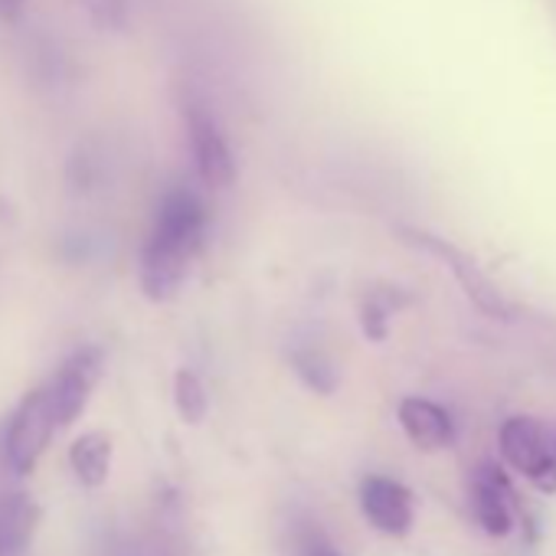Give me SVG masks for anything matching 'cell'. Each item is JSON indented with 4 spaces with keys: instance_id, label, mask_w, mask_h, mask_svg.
I'll list each match as a JSON object with an SVG mask.
<instances>
[{
    "instance_id": "cell-1",
    "label": "cell",
    "mask_w": 556,
    "mask_h": 556,
    "mask_svg": "<svg viewBox=\"0 0 556 556\" xmlns=\"http://www.w3.org/2000/svg\"><path fill=\"white\" fill-rule=\"evenodd\" d=\"M203 229L206 210L197 193L170 190L161 200L154 229L141 252V289L151 302H167L180 289L193 255L200 252Z\"/></svg>"
},
{
    "instance_id": "cell-2",
    "label": "cell",
    "mask_w": 556,
    "mask_h": 556,
    "mask_svg": "<svg viewBox=\"0 0 556 556\" xmlns=\"http://www.w3.org/2000/svg\"><path fill=\"white\" fill-rule=\"evenodd\" d=\"M400 236H403L406 245H416V249L435 255L439 262H445V268L455 275V282L462 286V292L468 295V302H471L481 315L497 318V321H510V318L517 315V308L507 302V295L491 282L488 271H484L468 252H462V249L452 245L448 239H442V236H435V232H426V229H419V226H400Z\"/></svg>"
},
{
    "instance_id": "cell-3",
    "label": "cell",
    "mask_w": 556,
    "mask_h": 556,
    "mask_svg": "<svg viewBox=\"0 0 556 556\" xmlns=\"http://www.w3.org/2000/svg\"><path fill=\"white\" fill-rule=\"evenodd\" d=\"M497 448L507 468L523 475L536 491L556 494V448L540 419L510 416L497 432Z\"/></svg>"
},
{
    "instance_id": "cell-4",
    "label": "cell",
    "mask_w": 556,
    "mask_h": 556,
    "mask_svg": "<svg viewBox=\"0 0 556 556\" xmlns=\"http://www.w3.org/2000/svg\"><path fill=\"white\" fill-rule=\"evenodd\" d=\"M56 413H53V400H50V390H34L21 409L14 413L11 419V429H8V465L17 471V475H30L40 462V455L47 452L53 432H56Z\"/></svg>"
},
{
    "instance_id": "cell-5",
    "label": "cell",
    "mask_w": 556,
    "mask_h": 556,
    "mask_svg": "<svg viewBox=\"0 0 556 556\" xmlns=\"http://www.w3.org/2000/svg\"><path fill=\"white\" fill-rule=\"evenodd\" d=\"M184 122H187V135H190V148H193V164L197 174L206 187H229L236 180V161L232 151L216 125V118L210 115V109L200 99H187L184 102Z\"/></svg>"
},
{
    "instance_id": "cell-6",
    "label": "cell",
    "mask_w": 556,
    "mask_h": 556,
    "mask_svg": "<svg viewBox=\"0 0 556 556\" xmlns=\"http://www.w3.org/2000/svg\"><path fill=\"white\" fill-rule=\"evenodd\" d=\"M471 507L475 520L481 523L484 533L491 536H510L517 527V501L510 478L504 475L501 465L484 462L471 475Z\"/></svg>"
},
{
    "instance_id": "cell-7",
    "label": "cell",
    "mask_w": 556,
    "mask_h": 556,
    "mask_svg": "<svg viewBox=\"0 0 556 556\" xmlns=\"http://www.w3.org/2000/svg\"><path fill=\"white\" fill-rule=\"evenodd\" d=\"M99 377H102V351H96V348H83L63 364L56 380L47 387L50 400H53L56 426H73L83 416Z\"/></svg>"
},
{
    "instance_id": "cell-8",
    "label": "cell",
    "mask_w": 556,
    "mask_h": 556,
    "mask_svg": "<svg viewBox=\"0 0 556 556\" xmlns=\"http://www.w3.org/2000/svg\"><path fill=\"white\" fill-rule=\"evenodd\" d=\"M364 517L387 536H406L413 530V491L387 475H370L361 484Z\"/></svg>"
},
{
    "instance_id": "cell-9",
    "label": "cell",
    "mask_w": 556,
    "mask_h": 556,
    "mask_svg": "<svg viewBox=\"0 0 556 556\" xmlns=\"http://www.w3.org/2000/svg\"><path fill=\"white\" fill-rule=\"evenodd\" d=\"M400 426L406 439L422 452H442L455 442L452 416L439 403L422 400V396H406L400 403Z\"/></svg>"
},
{
    "instance_id": "cell-10",
    "label": "cell",
    "mask_w": 556,
    "mask_h": 556,
    "mask_svg": "<svg viewBox=\"0 0 556 556\" xmlns=\"http://www.w3.org/2000/svg\"><path fill=\"white\" fill-rule=\"evenodd\" d=\"M40 523V504L27 494L0 497V556L21 553Z\"/></svg>"
},
{
    "instance_id": "cell-11",
    "label": "cell",
    "mask_w": 556,
    "mask_h": 556,
    "mask_svg": "<svg viewBox=\"0 0 556 556\" xmlns=\"http://www.w3.org/2000/svg\"><path fill=\"white\" fill-rule=\"evenodd\" d=\"M70 465L86 488H102L112 468V439L105 432H86L70 445Z\"/></svg>"
},
{
    "instance_id": "cell-12",
    "label": "cell",
    "mask_w": 556,
    "mask_h": 556,
    "mask_svg": "<svg viewBox=\"0 0 556 556\" xmlns=\"http://www.w3.org/2000/svg\"><path fill=\"white\" fill-rule=\"evenodd\" d=\"M174 406H177V416L187 422V426H200L210 413V396H206V387L203 380L193 374V370H177L174 374Z\"/></svg>"
},
{
    "instance_id": "cell-13",
    "label": "cell",
    "mask_w": 556,
    "mask_h": 556,
    "mask_svg": "<svg viewBox=\"0 0 556 556\" xmlns=\"http://www.w3.org/2000/svg\"><path fill=\"white\" fill-rule=\"evenodd\" d=\"M292 367H295V374L302 377V383L308 390H315L321 396L338 390V370H334V364L321 351H295L292 354Z\"/></svg>"
},
{
    "instance_id": "cell-14",
    "label": "cell",
    "mask_w": 556,
    "mask_h": 556,
    "mask_svg": "<svg viewBox=\"0 0 556 556\" xmlns=\"http://www.w3.org/2000/svg\"><path fill=\"white\" fill-rule=\"evenodd\" d=\"M409 299L406 295H393V289L387 292H370L364 308H361V325H364V334L370 341H387V321H390V312L406 305Z\"/></svg>"
},
{
    "instance_id": "cell-15",
    "label": "cell",
    "mask_w": 556,
    "mask_h": 556,
    "mask_svg": "<svg viewBox=\"0 0 556 556\" xmlns=\"http://www.w3.org/2000/svg\"><path fill=\"white\" fill-rule=\"evenodd\" d=\"M89 21L99 30H122L128 24V0H83Z\"/></svg>"
},
{
    "instance_id": "cell-16",
    "label": "cell",
    "mask_w": 556,
    "mask_h": 556,
    "mask_svg": "<svg viewBox=\"0 0 556 556\" xmlns=\"http://www.w3.org/2000/svg\"><path fill=\"white\" fill-rule=\"evenodd\" d=\"M302 556H341L331 543H325L321 536H312L305 546H302Z\"/></svg>"
},
{
    "instance_id": "cell-17",
    "label": "cell",
    "mask_w": 556,
    "mask_h": 556,
    "mask_svg": "<svg viewBox=\"0 0 556 556\" xmlns=\"http://www.w3.org/2000/svg\"><path fill=\"white\" fill-rule=\"evenodd\" d=\"M24 4H27V0H0V17H8V21L21 17Z\"/></svg>"
},
{
    "instance_id": "cell-18",
    "label": "cell",
    "mask_w": 556,
    "mask_h": 556,
    "mask_svg": "<svg viewBox=\"0 0 556 556\" xmlns=\"http://www.w3.org/2000/svg\"><path fill=\"white\" fill-rule=\"evenodd\" d=\"M553 448H556V435H553Z\"/></svg>"
}]
</instances>
